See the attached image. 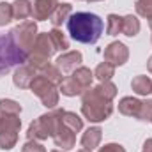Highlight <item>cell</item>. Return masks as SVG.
<instances>
[{"mask_svg":"<svg viewBox=\"0 0 152 152\" xmlns=\"http://www.w3.org/2000/svg\"><path fill=\"white\" fill-rule=\"evenodd\" d=\"M103 28H104L103 20L94 12L80 11L71 14L67 20V30L76 42H83V44L97 42L103 34Z\"/></svg>","mask_w":152,"mask_h":152,"instance_id":"1","label":"cell"},{"mask_svg":"<svg viewBox=\"0 0 152 152\" xmlns=\"http://www.w3.org/2000/svg\"><path fill=\"white\" fill-rule=\"evenodd\" d=\"M81 113L90 122H104L113 113V103L97 94L96 88H87L81 94Z\"/></svg>","mask_w":152,"mask_h":152,"instance_id":"2","label":"cell"},{"mask_svg":"<svg viewBox=\"0 0 152 152\" xmlns=\"http://www.w3.org/2000/svg\"><path fill=\"white\" fill-rule=\"evenodd\" d=\"M27 57L28 53L14 42L11 34L0 32V78L5 76L12 67H20L21 64H25Z\"/></svg>","mask_w":152,"mask_h":152,"instance_id":"3","label":"cell"},{"mask_svg":"<svg viewBox=\"0 0 152 152\" xmlns=\"http://www.w3.org/2000/svg\"><path fill=\"white\" fill-rule=\"evenodd\" d=\"M62 115H64V110H58V108L50 112V113L41 115L34 122H30L28 131H27V138L28 140H48V138H51L62 124Z\"/></svg>","mask_w":152,"mask_h":152,"instance_id":"4","label":"cell"},{"mask_svg":"<svg viewBox=\"0 0 152 152\" xmlns=\"http://www.w3.org/2000/svg\"><path fill=\"white\" fill-rule=\"evenodd\" d=\"M55 46L51 42V37L48 32H42V34H37V37L34 41L30 51H28V57H27V64L32 66L36 71H39L44 64L50 62V58L53 57L55 53Z\"/></svg>","mask_w":152,"mask_h":152,"instance_id":"5","label":"cell"},{"mask_svg":"<svg viewBox=\"0 0 152 152\" xmlns=\"http://www.w3.org/2000/svg\"><path fill=\"white\" fill-rule=\"evenodd\" d=\"M58 85H55L53 81H50L48 78L37 75L34 78V81L30 83V90L34 96H37L42 103V106L46 108H55L58 104Z\"/></svg>","mask_w":152,"mask_h":152,"instance_id":"6","label":"cell"},{"mask_svg":"<svg viewBox=\"0 0 152 152\" xmlns=\"http://www.w3.org/2000/svg\"><path fill=\"white\" fill-rule=\"evenodd\" d=\"M9 34H11V37L14 39V42L21 50H25L28 53L30 48H32V44H34V41H36V37H37V23L34 20L20 21Z\"/></svg>","mask_w":152,"mask_h":152,"instance_id":"7","label":"cell"},{"mask_svg":"<svg viewBox=\"0 0 152 152\" xmlns=\"http://www.w3.org/2000/svg\"><path fill=\"white\" fill-rule=\"evenodd\" d=\"M129 58V50L124 42L113 41L104 48V60L112 66H124Z\"/></svg>","mask_w":152,"mask_h":152,"instance_id":"8","label":"cell"},{"mask_svg":"<svg viewBox=\"0 0 152 152\" xmlns=\"http://www.w3.org/2000/svg\"><path fill=\"white\" fill-rule=\"evenodd\" d=\"M81 62H83V57H81L80 51H64L57 58V64L55 66L60 69V73L71 75V73H75L76 69L81 66Z\"/></svg>","mask_w":152,"mask_h":152,"instance_id":"9","label":"cell"},{"mask_svg":"<svg viewBox=\"0 0 152 152\" xmlns=\"http://www.w3.org/2000/svg\"><path fill=\"white\" fill-rule=\"evenodd\" d=\"M57 5H58V0H34L32 2V18L39 20V21L50 20V16L57 9Z\"/></svg>","mask_w":152,"mask_h":152,"instance_id":"10","label":"cell"},{"mask_svg":"<svg viewBox=\"0 0 152 152\" xmlns=\"http://www.w3.org/2000/svg\"><path fill=\"white\" fill-rule=\"evenodd\" d=\"M36 76H37V71H36L32 66H28V64L25 62V64H21V66L14 71L12 81H14V85L20 87V88H28Z\"/></svg>","mask_w":152,"mask_h":152,"instance_id":"11","label":"cell"},{"mask_svg":"<svg viewBox=\"0 0 152 152\" xmlns=\"http://www.w3.org/2000/svg\"><path fill=\"white\" fill-rule=\"evenodd\" d=\"M51 138H53L55 145L60 147V149H64V151L73 149L75 143H76V133H73L67 126H64V122L60 124V127L57 129V133H55Z\"/></svg>","mask_w":152,"mask_h":152,"instance_id":"12","label":"cell"},{"mask_svg":"<svg viewBox=\"0 0 152 152\" xmlns=\"http://www.w3.org/2000/svg\"><path fill=\"white\" fill-rule=\"evenodd\" d=\"M101 138H103V131H101V127H97V126L88 127V129L83 133V136H81V147L87 149V151H92V149L99 147Z\"/></svg>","mask_w":152,"mask_h":152,"instance_id":"13","label":"cell"},{"mask_svg":"<svg viewBox=\"0 0 152 152\" xmlns=\"http://www.w3.org/2000/svg\"><path fill=\"white\" fill-rule=\"evenodd\" d=\"M140 108H142V101L133 96H126L118 101V112L126 117H138Z\"/></svg>","mask_w":152,"mask_h":152,"instance_id":"14","label":"cell"},{"mask_svg":"<svg viewBox=\"0 0 152 152\" xmlns=\"http://www.w3.org/2000/svg\"><path fill=\"white\" fill-rule=\"evenodd\" d=\"M71 14H73V7H71V4H58L57 9L53 11V14L50 16V21H51L53 28L62 27V23L67 21Z\"/></svg>","mask_w":152,"mask_h":152,"instance_id":"15","label":"cell"},{"mask_svg":"<svg viewBox=\"0 0 152 152\" xmlns=\"http://www.w3.org/2000/svg\"><path fill=\"white\" fill-rule=\"evenodd\" d=\"M12 16L18 21H25L27 18H32V0H14Z\"/></svg>","mask_w":152,"mask_h":152,"instance_id":"16","label":"cell"},{"mask_svg":"<svg viewBox=\"0 0 152 152\" xmlns=\"http://www.w3.org/2000/svg\"><path fill=\"white\" fill-rule=\"evenodd\" d=\"M58 90L64 94V96H67V97H75V96H81L83 92H85V88L76 81L73 76H66L64 80H62V83L58 85Z\"/></svg>","mask_w":152,"mask_h":152,"instance_id":"17","label":"cell"},{"mask_svg":"<svg viewBox=\"0 0 152 152\" xmlns=\"http://www.w3.org/2000/svg\"><path fill=\"white\" fill-rule=\"evenodd\" d=\"M131 88L134 94L138 96H151L152 94V80L149 76H134L133 81H131Z\"/></svg>","mask_w":152,"mask_h":152,"instance_id":"18","label":"cell"},{"mask_svg":"<svg viewBox=\"0 0 152 152\" xmlns=\"http://www.w3.org/2000/svg\"><path fill=\"white\" fill-rule=\"evenodd\" d=\"M21 127V118L20 115H9L0 112V133L5 131H20Z\"/></svg>","mask_w":152,"mask_h":152,"instance_id":"19","label":"cell"},{"mask_svg":"<svg viewBox=\"0 0 152 152\" xmlns=\"http://www.w3.org/2000/svg\"><path fill=\"white\" fill-rule=\"evenodd\" d=\"M140 28H142V25H140V20L136 16H133V14L124 16V23H122V34L124 36L134 37V36H138Z\"/></svg>","mask_w":152,"mask_h":152,"instance_id":"20","label":"cell"},{"mask_svg":"<svg viewBox=\"0 0 152 152\" xmlns=\"http://www.w3.org/2000/svg\"><path fill=\"white\" fill-rule=\"evenodd\" d=\"M41 76H44V78H48L50 81H53L55 85H60L62 83V80H64V76H62V73H60V69L57 67V66H53V64H44L41 69L37 71Z\"/></svg>","mask_w":152,"mask_h":152,"instance_id":"21","label":"cell"},{"mask_svg":"<svg viewBox=\"0 0 152 152\" xmlns=\"http://www.w3.org/2000/svg\"><path fill=\"white\" fill-rule=\"evenodd\" d=\"M71 76L75 78L76 81H78V83L85 88V90H87V88H90L92 80H94V73H92L88 67H83V66H80L75 73H71Z\"/></svg>","mask_w":152,"mask_h":152,"instance_id":"22","label":"cell"},{"mask_svg":"<svg viewBox=\"0 0 152 152\" xmlns=\"http://www.w3.org/2000/svg\"><path fill=\"white\" fill-rule=\"evenodd\" d=\"M113 76H115V66H112L110 62H101L94 71V78H97L99 81H110Z\"/></svg>","mask_w":152,"mask_h":152,"instance_id":"23","label":"cell"},{"mask_svg":"<svg viewBox=\"0 0 152 152\" xmlns=\"http://www.w3.org/2000/svg\"><path fill=\"white\" fill-rule=\"evenodd\" d=\"M62 122H64V126H67L73 133H80V131L83 129V120H81L75 112H66V110H64Z\"/></svg>","mask_w":152,"mask_h":152,"instance_id":"24","label":"cell"},{"mask_svg":"<svg viewBox=\"0 0 152 152\" xmlns=\"http://www.w3.org/2000/svg\"><path fill=\"white\" fill-rule=\"evenodd\" d=\"M122 23H124V16L108 14V20H106V34L108 36H118V34H122Z\"/></svg>","mask_w":152,"mask_h":152,"instance_id":"25","label":"cell"},{"mask_svg":"<svg viewBox=\"0 0 152 152\" xmlns=\"http://www.w3.org/2000/svg\"><path fill=\"white\" fill-rule=\"evenodd\" d=\"M48 34H50L51 42H53V46H55L57 51H67V48H69V41L66 39L64 34H62V30H58V28H51Z\"/></svg>","mask_w":152,"mask_h":152,"instance_id":"26","label":"cell"},{"mask_svg":"<svg viewBox=\"0 0 152 152\" xmlns=\"http://www.w3.org/2000/svg\"><path fill=\"white\" fill-rule=\"evenodd\" d=\"M96 88V92L97 94H101L104 99H108V101H113L115 96H117V87H115L112 81H99V85L97 87H94Z\"/></svg>","mask_w":152,"mask_h":152,"instance_id":"27","label":"cell"},{"mask_svg":"<svg viewBox=\"0 0 152 152\" xmlns=\"http://www.w3.org/2000/svg\"><path fill=\"white\" fill-rule=\"evenodd\" d=\"M18 133L20 131H5V133H0V149L11 151L16 145V142H18Z\"/></svg>","mask_w":152,"mask_h":152,"instance_id":"28","label":"cell"},{"mask_svg":"<svg viewBox=\"0 0 152 152\" xmlns=\"http://www.w3.org/2000/svg\"><path fill=\"white\" fill-rule=\"evenodd\" d=\"M0 112L9 115H20L21 113V104L12 101V99H0Z\"/></svg>","mask_w":152,"mask_h":152,"instance_id":"29","label":"cell"},{"mask_svg":"<svg viewBox=\"0 0 152 152\" xmlns=\"http://www.w3.org/2000/svg\"><path fill=\"white\" fill-rule=\"evenodd\" d=\"M11 20H14V16H12V4L0 2V27H5L7 23H11Z\"/></svg>","mask_w":152,"mask_h":152,"instance_id":"30","label":"cell"},{"mask_svg":"<svg viewBox=\"0 0 152 152\" xmlns=\"http://www.w3.org/2000/svg\"><path fill=\"white\" fill-rule=\"evenodd\" d=\"M134 9L140 16L151 20L152 18V0H136L134 4Z\"/></svg>","mask_w":152,"mask_h":152,"instance_id":"31","label":"cell"},{"mask_svg":"<svg viewBox=\"0 0 152 152\" xmlns=\"http://www.w3.org/2000/svg\"><path fill=\"white\" fill-rule=\"evenodd\" d=\"M136 118L142 120V122H151L152 120V101L151 99L142 101V108H140V112H138V117H136Z\"/></svg>","mask_w":152,"mask_h":152,"instance_id":"32","label":"cell"},{"mask_svg":"<svg viewBox=\"0 0 152 152\" xmlns=\"http://www.w3.org/2000/svg\"><path fill=\"white\" fill-rule=\"evenodd\" d=\"M21 152H46V149L39 143L37 140H28V142L21 147Z\"/></svg>","mask_w":152,"mask_h":152,"instance_id":"33","label":"cell"},{"mask_svg":"<svg viewBox=\"0 0 152 152\" xmlns=\"http://www.w3.org/2000/svg\"><path fill=\"white\" fill-rule=\"evenodd\" d=\"M99 152H126V149L118 143H106L104 147H101Z\"/></svg>","mask_w":152,"mask_h":152,"instance_id":"34","label":"cell"},{"mask_svg":"<svg viewBox=\"0 0 152 152\" xmlns=\"http://www.w3.org/2000/svg\"><path fill=\"white\" fill-rule=\"evenodd\" d=\"M143 152H152V138L145 140V143H143Z\"/></svg>","mask_w":152,"mask_h":152,"instance_id":"35","label":"cell"},{"mask_svg":"<svg viewBox=\"0 0 152 152\" xmlns=\"http://www.w3.org/2000/svg\"><path fill=\"white\" fill-rule=\"evenodd\" d=\"M147 69H149V73L152 75V55L149 57V60H147Z\"/></svg>","mask_w":152,"mask_h":152,"instance_id":"36","label":"cell"},{"mask_svg":"<svg viewBox=\"0 0 152 152\" xmlns=\"http://www.w3.org/2000/svg\"><path fill=\"white\" fill-rule=\"evenodd\" d=\"M78 152H92V151H87V149H81V151H78Z\"/></svg>","mask_w":152,"mask_h":152,"instance_id":"37","label":"cell"},{"mask_svg":"<svg viewBox=\"0 0 152 152\" xmlns=\"http://www.w3.org/2000/svg\"><path fill=\"white\" fill-rule=\"evenodd\" d=\"M149 25H151V30H152V18L149 20Z\"/></svg>","mask_w":152,"mask_h":152,"instance_id":"38","label":"cell"},{"mask_svg":"<svg viewBox=\"0 0 152 152\" xmlns=\"http://www.w3.org/2000/svg\"><path fill=\"white\" fill-rule=\"evenodd\" d=\"M87 2H101V0H87Z\"/></svg>","mask_w":152,"mask_h":152,"instance_id":"39","label":"cell"},{"mask_svg":"<svg viewBox=\"0 0 152 152\" xmlns=\"http://www.w3.org/2000/svg\"><path fill=\"white\" fill-rule=\"evenodd\" d=\"M51 152H62V151H58V149H55V151H51Z\"/></svg>","mask_w":152,"mask_h":152,"instance_id":"40","label":"cell"},{"mask_svg":"<svg viewBox=\"0 0 152 152\" xmlns=\"http://www.w3.org/2000/svg\"><path fill=\"white\" fill-rule=\"evenodd\" d=\"M151 122H152V120H151Z\"/></svg>","mask_w":152,"mask_h":152,"instance_id":"41","label":"cell"}]
</instances>
